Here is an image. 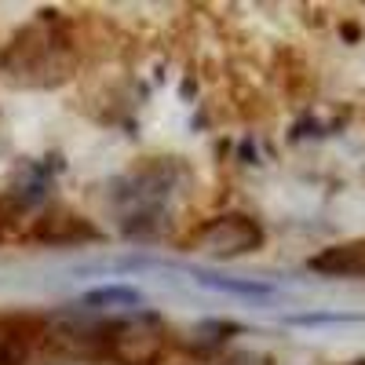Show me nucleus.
Segmentation results:
<instances>
[{
    "mask_svg": "<svg viewBox=\"0 0 365 365\" xmlns=\"http://www.w3.org/2000/svg\"><path fill=\"white\" fill-rule=\"evenodd\" d=\"M0 66H4L8 81L19 88H51L73 73L77 51H73V41L66 37V29L55 19H41L34 26H26L4 48Z\"/></svg>",
    "mask_w": 365,
    "mask_h": 365,
    "instance_id": "f257e3e1",
    "label": "nucleus"
},
{
    "mask_svg": "<svg viewBox=\"0 0 365 365\" xmlns=\"http://www.w3.org/2000/svg\"><path fill=\"white\" fill-rule=\"evenodd\" d=\"M168 347V329L158 314H128L106 322V358L120 365H158Z\"/></svg>",
    "mask_w": 365,
    "mask_h": 365,
    "instance_id": "f03ea898",
    "label": "nucleus"
},
{
    "mask_svg": "<svg viewBox=\"0 0 365 365\" xmlns=\"http://www.w3.org/2000/svg\"><path fill=\"white\" fill-rule=\"evenodd\" d=\"M187 245L212 259H237V256L263 249V227L252 216H245V212H227V216L201 223Z\"/></svg>",
    "mask_w": 365,
    "mask_h": 365,
    "instance_id": "7ed1b4c3",
    "label": "nucleus"
},
{
    "mask_svg": "<svg viewBox=\"0 0 365 365\" xmlns=\"http://www.w3.org/2000/svg\"><path fill=\"white\" fill-rule=\"evenodd\" d=\"M307 267L314 274H325V278H365V237L322 249L307 259Z\"/></svg>",
    "mask_w": 365,
    "mask_h": 365,
    "instance_id": "20e7f679",
    "label": "nucleus"
},
{
    "mask_svg": "<svg viewBox=\"0 0 365 365\" xmlns=\"http://www.w3.org/2000/svg\"><path fill=\"white\" fill-rule=\"evenodd\" d=\"M34 237L37 241H48V245H73V241H91V237H99L96 227H88L81 216H73V212L66 208H55V212H44V216L37 220L34 227Z\"/></svg>",
    "mask_w": 365,
    "mask_h": 365,
    "instance_id": "39448f33",
    "label": "nucleus"
},
{
    "mask_svg": "<svg viewBox=\"0 0 365 365\" xmlns=\"http://www.w3.org/2000/svg\"><path fill=\"white\" fill-rule=\"evenodd\" d=\"M194 282L205 289H216L227 296H241V299H274L278 289L267 282H252V278H227V274H212V270H190Z\"/></svg>",
    "mask_w": 365,
    "mask_h": 365,
    "instance_id": "423d86ee",
    "label": "nucleus"
},
{
    "mask_svg": "<svg viewBox=\"0 0 365 365\" xmlns=\"http://www.w3.org/2000/svg\"><path fill=\"white\" fill-rule=\"evenodd\" d=\"M34 332H37V322L0 318V365H22L29 344H34Z\"/></svg>",
    "mask_w": 365,
    "mask_h": 365,
    "instance_id": "0eeeda50",
    "label": "nucleus"
},
{
    "mask_svg": "<svg viewBox=\"0 0 365 365\" xmlns=\"http://www.w3.org/2000/svg\"><path fill=\"white\" fill-rule=\"evenodd\" d=\"M143 303V292L132 289V285H103V289H91L84 292L81 299V307L91 311V314H103V311H135Z\"/></svg>",
    "mask_w": 365,
    "mask_h": 365,
    "instance_id": "6e6552de",
    "label": "nucleus"
},
{
    "mask_svg": "<svg viewBox=\"0 0 365 365\" xmlns=\"http://www.w3.org/2000/svg\"><path fill=\"white\" fill-rule=\"evenodd\" d=\"M237 332V325H230V322H205V325H194L190 329V347L197 351V354H208V351H216L220 344H227L230 336Z\"/></svg>",
    "mask_w": 365,
    "mask_h": 365,
    "instance_id": "1a4fd4ad",
    "label": "nucleus"
},
{
    "mask_svg": "<svg viewBox=\"0 0 365 365\" xmlns=\"http://www.w3.org/2000/svg\"><path fill=\"white\" fill-rule=\"evenodd\" d=\"M220 365H274V358H270V354H263V351H252V347H241V351L223 354V358H220Z\"/></svg>",
    "mask_w": 365,
    "mask_h": 365,
    "instance_id": "9d476101",
    "label": "nucleus"
},
{
    "mask_svg": "<svg viewBox=\"0 0 365 365\" xmlns=\"http://www.w3.org/2000/svg\"><path fill=\"white\" fill-rule=\"evenodd\" d=\"M292 325H325V322H365V314H296Z\"/></svg>",
    "mask_w": 365,
    "mask_h": 365,
    "instance_id": "9b49d317",
    "label": "nucleus"
},
{
    "mask_svg": "<svg viewBox=\"0 0 365 365\" xmlns=\"http://www.w3.org/2000/svg\"><path fill=\"white\" fill-rule=\"evenodd\" d=\"M344 365H365V358H354V361H344Z\"/></svg>",
    "mask_w": 365,
    "mask_h": 365,
    "instance_id": "f8f14e48",
    "label": "nucleus"
}]
</instances>
